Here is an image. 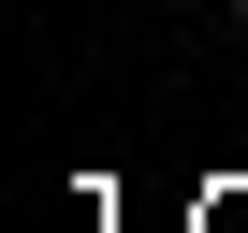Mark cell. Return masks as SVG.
<instances>
[{
	"label": "cell",
	"mask_w": 248,
	"mask_h": 233,
	"mask_svg": "<svg viewBox=\"0 0 248 233\" xmlns=\"http://www.w3.org/2000/svg\"><path fill=\"white\" fill-rule=\"evenodd\" d=\"M233 15H248V0H233Z\"/></svg>",
	"instance_id": "6da1fadb"
}]
</instances>
